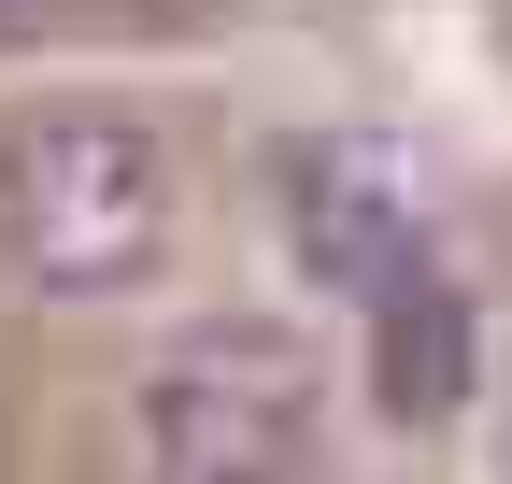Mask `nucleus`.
Listing matches in <instances>:
<instances>
[{
    "mask_svg": "<svg viewBox=\"0 0 512 484\" xmlns=\"http://www.w3.org/2000/svg\"><path fill=\"white\" fill-rule=\"evenodd\" d=\"M185 228V186H171V143L143 114H100V100H29L0 114V285L15 299H128L157 285Z\"/></svg>",
    "mask_w": 512,
    "mask_h": 484,
    "instance_id": "nucleus-1",
    "label": "nucleus"
},
{
    "mask_svg": "<svg viewBox=\"0 0 512 484\" xmlns=\"http://www.w3.org/2000/svg\"><path fill=\"white\" fill-rule=\"evenodd\" d=\"M128 470L143 484H313L328 442V356L285 314H214L171 328L128 371Z\"/></svg>",
    "mask_w": 512,
    "mask_h": 484,
    "instance_id": "nucleus-2",
    "label": "nucleus"
},
{
    "mask_svg": "<svg viewBox=\"0 0 512 484\" xmlns=\"http://www.w3.org/2000/svg\"><path fill=\"white\" fill-rule=\"evenodd\" d=\"M271 228H285L299 285L384 299V285L427 257V157L399 129H299L271 157Z\"/></svg>",
    "mask_w": 512,
    "mask_h": 484,
    "instance_id": "nucleus-3",
    "label": "nucleus"
},
{
    "mask_svg": "<svg viewBox=\"0 0 512 484\" xmlns=\"http://www.w3.org/2000/svg\"><path fill=\"white\" fill-rule=\"evenodd\" d=\"M470 385H484V299H470V271L413 257L399 285L370 299V413L399 442H441L470 413Z\"/></svg>",
    "mask_w": 512,
    "mask_h": 484,
    "instance_id": "nucleus-4",
    "label": "nucleus"
}]
</instances>
